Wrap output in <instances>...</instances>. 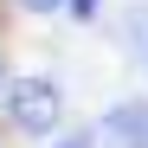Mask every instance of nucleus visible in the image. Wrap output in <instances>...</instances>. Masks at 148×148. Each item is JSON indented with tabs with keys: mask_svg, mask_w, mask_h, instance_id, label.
Listing matches in <instances>:
<instances>
[{
	"mask_svg": "<svg viewBox=\"0 0 148 148\" xmlns=\"http://www.w3.org/2000/svg\"><path fill=\"white\" fill-rule=\"evenodd\" d=\"M0 110H7V129L26 135V142H45L64 129V90L52 77H13L7 97H0Z\"/></svg>",
	"mask_w": 148,
	"mask_h": 148,
	"instance_id": "f257e3e1",
	"label": "nucleus"
},
{
	"mask_svg": "<svg viewBox=\"0 0 148 148\" xmlns=\"http://www.w3.org/2000/svg\"><path fill=\"white\" fill-rule=\"evenodd\" d=\"M64 0H19V13H58Z\"/></svg>",
	"mask_w": 148,
	"mask_h": 148,
	"instance_id": "39448f33",
	"label": "nucleus"
},
{
	"mask_svg": "<svg viewBox=\"0 0 148 148\" xmlns=\"http://www.w3.org/2000/svg\"><path fill=\"white\" fill-rule=\"evenodd\" d=\"M64 13H71V19H77V26H90V19H97V13H103V0H64Z\"/></svg>",
	"mask_w": 148,
	"mask_h": 148,
	"instance_id": "7ed1b4c3",
	"label": "nucleus"
},
{
	"mask_svg": "<svg viewBox=\"0 0 148 148\" xmlns=\"http://www.w3.org/2000/svg\"><path fill=\"white\" fill-rule=\"evenodd\" d=\"M7 84H13V77H7V58H0V97H7Z\"/></svg>",
	"mask_w": 148,
	"mask_h": 148,
	"instance_id": "423d86ee",
	"label": "nucleus"
},
{
	"mask_svg": "<svg viewBox=\"0 0 148 148\" xmlns=\"http://www.w3.org/2000/svg\"><path fill=\"white\" fill-rule=\"evenodd\" d=\"M90 135L97 148H148V103H116Z\"/></svg>",
	"mask_w": 148,
	"mask_h": 148,
	"instance_id": "f03ea898",
	"label": "nucleus"
},
{
	"mask_svg": "<svg viewBox=\"0 0 148 148\" xmlns=\"http://www.w3.org/2000/svg\"><path fill=\"white\" fill-rule=\"evenodd\" d=\"M52 148H97V135H90V129H71V135H58Z\"/></svg>",
	"mask_w": 148,
	"mask_h": 148,
	"instance_id": "20e7f679",
	"label": "nucleus"
}]
</instances>
